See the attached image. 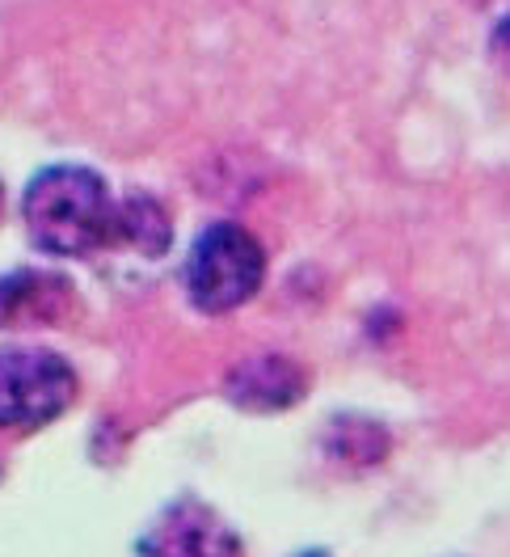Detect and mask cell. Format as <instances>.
I'll list each match as a JSON object with an SVG mask.
<instances>
[{"label":"cell","instance_id":"1","mask_svg":"<svg viewBox=\"0 0 510 557\" xmlns=\"http://www.w3.org/2000/svg\"><path fill=\"white\" fill-rule=\"evenodd\" d=\"M22 220L42 253L85 258L105 249L110 224H114V199L94 170L51 165L30 177L22 199Z\"/></svg>","mask_w":510,"mask_h":557},{"label":"cell","instance_id":"2","mask_svg":"<svg viewBox=\"0 0 510 557\" xmlns=\"http://www.w3.org/2000/svg\"><path fill=\"white\" fill-rule=\"evenodd\" d=\"M266 275V253L240 224H207L186 253V296L203 313L240 309Z\"/></svg>","mask_w":510,"mask_h":557},{"label":"cell","instance_id":"3","mask_svg":"<svg viewBox=\"0 0 510 557\" xmlns=\"http://www.w3.org/2000/svg\"><path fill=\"white\" fill-rule=\"evenodd\" d=\"M76 397V372L51 350H0V426L38 431L64 414Z\"/></svg>","mask_w":510,"mask_h":557},{"label":"cell","instance_id":"4","mask_svg":"<svg viewBox=\"0 0 510 557\" xmlns=\"http://www.w3.org/2000/svg\"><path fill=\"white\" fill-rule=\"evenodd\" d=\"M144 557H240L237 532L207 503L177 498L144 532Z\"/></svg>","mask_w":510,"mask_h":557},{"label":"cell","instance_id":"5","mask_svg":"<svg viewBox=\"0 0 510 557\" xmlns=\"http://www.w3.org/2000/svg\"><path fill=\"white\" fill-rule=\"evenodd\" d=\"M308 393L304 368L287 355H253L240 359L237 368L228 372V397L237 401L240 410L253 414H274V410H291L300 406Z\"/></svg>","mask_w":510,"mask_h":557},{"label":"cell","instance_id":"6","mask_svg":"<svg viewBox=\"0 0 510 557\" xmlns=\"http://www.w3.org/2000/svg\"><path fill=\"white\" fill-rule=\"evenodd\" d=\"M72 309V283L55 271H13L0 278V325L4 330H47Z\"/></svg>","mask_w":510,"mask_h":557},{"label":"cell","instance_id":"7","mask_svg":"<svg viewBox=\"0 0 510 557\" xmlns=\"http://www.w3.org/2000/svg\"><path fill=\"white\" fill-rule=\"evenodd\" d=\"M170 215L152 195H127L114 203V224H110L105 249H123V253H136L144 262H157L170 249Z\"/></svg>","mask_w":510,"mask_h":557},{"label":"cell","instance_id":"8","mask_svg":"<svg viewBox=\"0 0 510 557\" xmlns=\"http://www.w3.org/2000/svg\"><path fill=\"white\" fill-rule=\"evenodd\" d=\"M489 60L510 76V13L498 17V26L489 30Z\"/></svg>","mask_w":510,"mask_h":557},{"label":"cell","instance_id":"9","mask_svg":"<svg viewBox=\"0 0 510 557\" xmlns=\"http://www.w3.org/2000/svg\"><path fill=\"white\" fill-rule=\"evenodd\" d=\"M300 557H329V554H300Z\"/></svg>","mask_w":510,"mask_h":557},{"label":"cell","instance_id":"10","mask_svg":"<svg viewBox=\"0 0 510 557\" xmlns=\"http://www.w3.org/2000/svg\"><path fill=\"white\" fill-rule=\"evenodd\" d=\"M0 203H4V190H0Z\"/></svg>","mask_w":510,"mask_h":557},{"label":"cell","instance_id":"11","mask_svg":"<svg viewBox=\"0 0 510 557\" xmlns=\"http://www.w3.org/2000/svg\"><path fill=\"white\" fill-rule=\"evenodd\" d=\"M473 4H485V0H473Z\"/></svg>","mask_w":510,"mask_h":557}]
</instances>
